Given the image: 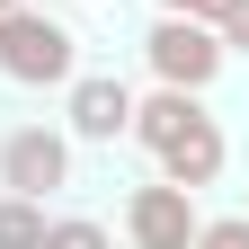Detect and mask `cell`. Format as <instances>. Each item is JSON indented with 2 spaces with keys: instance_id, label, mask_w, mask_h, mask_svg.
I'll return each instance as SVG.
<instances>
[{
  "instance_id": "obj_1",
  "label": "cell",
  "mask_w": 249,
  "mask_h": 249,
  "mask_svg": "<svg viewBox=\"0 0 249 249\" xmlns=\"http://www.w3.org/2000/svg\"><path fill=\"white\" fill-rule=\"evenodd\" d=\"M80 71V36L62 27L53 9H0V80L9 89H62Z\"/></svg>"
},
{
  "instance_id": "obj_2",
  "label": "cell",
  "mask_w": 249,
  "mask_h": 249,
  "mask_svg": "<svg viewBox=\"0 0 249 249\" xmlns=\"http://www.w3.org/2000/svg\"><path fill=\"white\" fill-rule=\"evenodd\" d=\"M142 62H151V80H169V89H213V80H223V36H213V27L205 18H151L142 27Z\"/></svg>"
},
{
  "instance_id": "obj_3",
  "label": "cell",
  "mask_w": 249,
  "mask_h": 249,
  "mask_svg": "<svg viewBox=\"0 0 249 249\" xmlns=\"http://www.w3.org/2000/svg\"><path fill=\"white\" fill-rule=\"evenodd\" d=\"M71 134H62V124H9V134H0V187H9V196H62V187H71Z\"/></svg>"
},
{
  "instance_id": "obj_4",
  "label": "cell",
  "mask_w": 249,
  "mask_h": 249,
  "mask_svg": "<svg viewBox=\"0 0 249 249\" xmlns=\"http://www.w3.org/2000/svg\"><path fill=\"white\" fill-rule=\"evenodd\" d=\"M124 124H134V89H124L116 71H71V80H62V134H71V142L116 151Z\"/></svg>"
},
{
  "instance_id": "obj_5",
  "label": "cell",
  "mask_w": 249,
  "mask_h": 249,
  "mask_svg": "<svg viewBox=\"0 0 249 249\" xmlns=\"http://www.w3.org/2000/svg\"><path fill=\"white\" fill-rule=\"evenodd\" d=\"M196 223H205V205L187 196V187H169V178H142L134 196H124V240L134 249H187Z\"/></svg>"
},
{
  "instance_id": "obj_6",
  "label": "cell",
  "mask_w": 249,
  "mask_h": 249,
  "mask_svg": "<svg viewBox=\"0 0 249 249\" xmlns=\"http://www.w3.org/2000/svg\"><path fill=\"white\" fill-rule=\"evenodd\" d=\"M151 160H160V178H169V187L205 196V187L223 178V160H231V142H223V116H213V107H196V116H187V124H178L160 151H151Z\"/></svg>"
},
{
  "instance_id": "obj_7",
  "label": "cell",
  "mask_w": 249,
  "mask_h": 249,
  "mask_svg": "<svg viewBox=\"0 0 249 249\" xmlns=\"http://www.w3.org/2000/svg\"><path fill=\"white\" fill-rule=\"evenodd\" d=\"M196 107H205V89H169V80H160L151 98H134V124H124V142L160 151V142H169V134H178V124L196 116Z\"/></svg>"
},
{
  "instance_id": "obj_8",
  "label": "cell",
  "mask_w": 249,
  "mask_h": 249,
  "mask_svg": "<svg viewBox=\"0 0 249 249\" xmlns=\"http://www.w3.org/2000/svg\"><path fill=\"white\" fill-rule=\"evenodd\" d=\"M0 249H45V205L0 187Z\"/></svg>"
},
{
  "instance_id": "obj_9",
  "label": "cell",
  "mask_w": 249,
  "mask_h": 249,
  "mask_svg": "<svg viewBox=\"0 0 249 249\" xmlns=\"http://www.w3.org/2000/svg\"><path fill=\"white\" fill-rule=\"evenodd\" d=\"M45 249H116L107 223H89V213H45Z\"/></svg>"
},
{
  "instance_id": "obj_10",
  "label": "cell",
  "mask_w": 249,
  "mask_h": 249,
  "mask_svg": "<svg viewBox=\"0 0 249 249\" xmlns=\"http://www.w3.org/2000/svg\"><path fill=\"white\" fill-rule=\"evenodd\" d=\"M187 249H249V213H205Z\"/></svg>"
},
{
  "instance_id": "obj_11",
  "label": "cell",
  "mask_w": 249,
  "mask_h": 249,
  "mask_svg": "<svg viewBox=\"0 0 249 249\" xmlns=\"http://www.w3.org/2000/svg\"><path fill=\"white\" fill-rule=\"evenodd\" d=\"M213 36H223V53H249V0H231V9H223V27H213Z\"/></svg>"
},
{
  "instance_id": "obj_12",
  "label": "cell",
  "mask_w": 249,
  "mask_h": 249,
  "mask_svg": "<svg viewBox=\"0 0 249 249\" xmlns=\"http://www.w3.org/2000/svg\"><path fill=\"white\" fill-rule=\"evenodd\" d=\"M151 9H169V18H205V27H223L231 0H151Z\"/></svg>"
},
{
  "instance_id": "obj_13",
  "label": "cell",
  "mask_w": 249,
  "mask_h": 249,
  "mask_svg": "<svg viewBox=\"0 0 249 249\" xmlns=\"http://www.w3.org/2000/svg\"><path fill=\"white\" fill-rule=\"evenodd\" d=\"M0 9H27V0H0Z\"/></svg>"
}]
</instances>
